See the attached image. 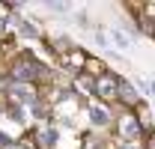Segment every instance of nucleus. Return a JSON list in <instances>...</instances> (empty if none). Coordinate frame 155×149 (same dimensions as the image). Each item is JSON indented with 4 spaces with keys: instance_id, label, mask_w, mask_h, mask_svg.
I'll return each instance as SVG.
<instances>
[{
    "instance_id": "nucleus-7",
    "label": "nucleus",
    "mask_w": 155,
    "mask_h": 149,
    "mask_svg": "<svg viewBox=\"0 0 155 149\" xmlns=\"http://www.w3.org/2000/svg\"><path fill=\"white\" fill-rule=\"evenodd\" d=\"M27 108H21V104H15V101H3V116H12L15 122H24L27 119Z\"/></svg>"
},
{
    "instance_id": "nucleus-8",
    "label": "nucleus",
    "mask_w": 155,
    "mask_h": 149,
    "mask_svg": "<svg viewBox=\"0 0 155 149\" xmlns=\"http://www.w3.org/2000/svg\"><path fill=\"white\" fill-rule=\"evenodd\" d=\"M39 137H42V140H39V146H42V149H51L54 143H57L60 131L54 128V125H48V128H42V131H39Z\"/></svg>"
},
{
    "instance_id": "nucleus-6",
    "label": "nucleus",
    "mask_w": 155,
    "mask_h": 149,
    "mask_svg": "<svg viewBox=\"0 0 155 149\" xmlns=\"http://www.w3.org/2000/svg\"><path fill=\"white\" fill-rule=\"evenodd\" d=\"M60 63H63L66 69H75V72H78V69H84V63H87V54H84L81 48H72L69 54L60 57Z\"/></svg>"
},
{
    "instance_id": "nucleus-14",
    "label": "nucleus",
    "mask_w": 155,
    "mask_h": 149,
    "mask_svg": "<svg viewBox=\"0 0 155 149\" xmlns=\"http://www.w3.org/2000/svg\"><path fill=\"white\" fill-rule=\"evenodd\" d=\"M0 116H3V108H0Z\"/></svg>"
},
{
    "instance_id": "nucleus-13",
    "label": "nucleus",
    "mask_w": 155,
    "mask_h": 149,
    "mask_svg": "<svg viewBox=\"0 0 155 149\" xmlns=\"http://www.w3.org/2000/svg\"><path fill=\"white\" fill-rule=\"evenodd\" d=\"M152 15H155V9H152ZM149 30H155V18H152V27H149Z\"/></svg>"
},
{
    "instance_id": "nucleus-1",
    "label": "nucleus",
    "mask_w": 155,
    "mask_h": 149,
    "mask_svg": "<svg viewBox=\"0 0 155 149\" xmlns=\"http://www.w3.org/2000/svg\"><path fill=\"white\" fill-rule=\"evenodd\" d=\"M114 134L119 137V143H140V137L146 134V125L140 122L137 113L122 111L114 116Z\"/></svg>"
},
{
    "instance_id": "nucleus-12",
    "label": "nucleus",
    "mask_w": 155,
    "mask_h": 149,
    "mask_svg": "<svg viewBox=\"0 0 155 149\" xmlns=\"http://www.w3.org/2000/svg\"><path fill=\"white\" fill-rule=\"evenodd\" d=\"M116 149H143V146H140V143H119Z\"/></svg>"
},
{
    "instance_id": "nucleus-5",
    "label": "nucleus",
    "mask_w": 155,
    "mask_h": 149,
    "mask_svg": "<svg viewBox=\"0 0 155 149\" xmlns=\"http://www.w3.org/2000/svg\"><path fill=\"white\" fill-rule=\"evenodd\" d=\"M6 21H9V24H15V27H18V33H21V36H24V39H39V36H42V33H39V27H36V24H30V21L18 18V15H9V18H6Z\"/></svg>"
},
{
    "instance_id": "nucleus-10",
    "label": "nucleus",
    "mask_w": 155,
    "mask_h": 149,
    "mask_svg": "<svg viewBox=\"0 0 155 149\" xmlns=\"http://www.w3.org/2000/svg\"><path fill=\"white\" fill-rule=\"evenodd\" d=\"M6 146H12V137H9V134H3V131H0V149H6Z\"/></svg>"
},
{
    "instance_id": "nucleus-4",
    "label": "nucleus",
    "mask_w": 155,
    "mask_h": 149,
    "mask_svg": "<svg viewBox=\"0 0 155 149\" xmlns=\"http://www.w3.org/2000/svg\"><path fill=\"white\" fill-rule=\"evenodd\" d=\"M116 101H122V104H125V111L140 104V95H137L134 84H128L125 78H119V87H116Z\"/></svg>"
},
{
    "instance_id": "nucleus-2",
    "label": "nucleus",
    "mask_w": 155,
    "mask_h": 149,
    "mask_svg": "<svg viewBox=\"0 0 155 149\" xmlns=\"http://www.w3.org/2000/svg\"><path fill=\"white\" fill-rule=\"evenodd\" d=\"M116 87H119V78H116L114 72H101L96 78V90H93V95H96L98 101H116Z\"/></svg>"
},
{
    "instance_id": "nucleus-3",
    "label": "nucleus",
    "mask_w": 155,
    "mask_h": 149,
    "mask_svg": "<svg viewBox=\"0 0 155 149\" xmlns=\"http://www.w3.org/2000/svg\"><path fill=\"white\" fill-rule=\"evenodd\" d=\"M87 113H90V122H93L96 128H110V125H114V111H110V104H104V101H93V104L87 108Z\"/></svg>"
},
{
    "instance_id": "nucleus-11",
    "label": "nucleus",
    "mask_w": 155,
    "mask_h": 149,
    "mask_svg": "<svg viewBox=\"0 0 155 149\" xmlns=\"http://www.w3.org/2000/svg\"><path fill=\"white\" fill-rule=\"evenodd\" d=\"M48 9H51V12H66L69 6H66V3H48Z\"/></svg>"
},
{
    "instance_id": "nucleus-9",
    "label": "nucleus",
    "mask_w": 155,
    "mask_h": 149,
    "mask_svg": "<svg viewBox=\"0 0 155 149\" xmlns=\"http://www.w3.org/2000/svg\"><path fill=\"white\" fill-rule=\"evenodd\" d=\"M110 36H114L116 48H128V45H131V36H125V30H114Z\"/></svg>"
}]
</instances>
